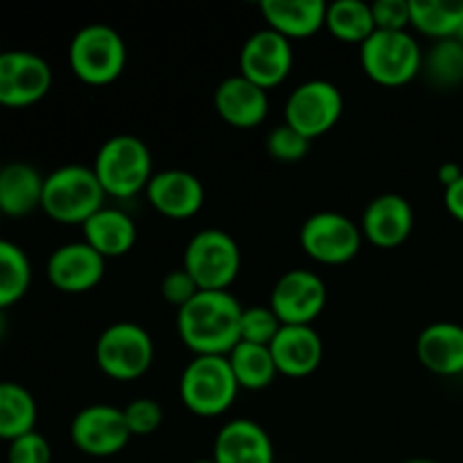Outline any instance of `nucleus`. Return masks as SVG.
Here are the masks:
<instances>
[{"label":"nucleus","instance_id":"obj_29","mask_svg":"<svg viewBox=\"0 0 463 463\" xmlns=\"http://www.w3.org/2000/svg\"><path fill=\"white\" fill-rule=\"evenodd\" d=\"M32 283V265L16 242L0 238V310L16 306Z\"/></svg>","mask_w":463,"mask_h":463},{"label":"nucleus","instance_id":"obj_20","mask_svg":"<svg viewBox=\"0 0 463 463\" xmlns=\"http://www.w3.org/2000/svg\"><path fill=\"white\" fill-rule=\"evenodd\" d=\"M215 463H274V443L256 420L233 419L217 432L213 443Z\"/></svg>","mask_w":463,"mask_h":463},{"label":"nucleus","instance_id":"obj_3","mask_svg":"<svg viewBox=\"0 0 463 463\" xmlns=\"http://www.w3.org/2000/svg\"><path fill=\"white\" fill-rule=\"evenodd\" d=\"M90 167L104 194L113 199H131L145 193L154 176V158L147 143L131 134L104 140Z\"/></svg>","mask_w":463,"mask_h":463},{"label":"nucleus","instance_id":"obj_22","mask_svg":"<svg viewBox=\"0 0 463 463\" xmlns=\"http://www.w3.org/2000/svg\"><path fill=\"white\" fill-rule=\"evenodd\" d=\"M324 0H262L260 14L267 27L288 41L310 39L326 27Z\"/></svg>","mask_w":463,"mask_h":463},{"label":"nucleus","instance_id":"obj_33","mask_svg":"<svg viewBox=\"0 0 463 463\" xmlns=\"http://www.w3.org/2000/svg\"><path fill=\"white\" fill-rule=\"evenodd\" d=\"M131 437H152L165 419V410L154 398H136L122 410Z\"/></svg>","mask_w":463,"mask_h":463},{"label":"nucleus","instance_id":"obj_45","mask_svg":"<svg viewBox=\"0 0 463 463\" xmlns=\"http://www.w3.org/2000/svg\"><path fill=\"white\" fill-rule=\"evenodd\" d=\"M461 41H463V34H461Z\"/></svg>","mask_w":463,"mask_h":463},{"label":"nucleus","instance_id":"obj_23","mask_svg":"<svg viewBox=\"0 0 463 463\" xmlns=\"http://www.w3.org/2000/svg\"><path fill=\"white\" fill-rule=\"evenodd\" d=\"M84 242L93 247L104 260L122 258L134 249L138 240L136 222L125 211L113 206H104L81 226Z\"/></svg>","mask_w":463,"mask_h":463},{"label":"nucleus","instance_id":"obj_40","mask_svg":"<svg viewBox=\"0 0 463 463\" xmlns=\"http://www.w3.org/2000/svg\"><path fill=\"white\" fill-rule=\"evenodd\" d=\"M402 463H439V461H432V459H410V461H402Z\"/></svg>","mask_w":463,"mask_h":463},{"label":"nucleus","instance_id":"obj_16","mask_svg":"<svg viewBox=\"0 0 463 463\" xmlns=\"http://www.w3.org/2000/svg\"><path fill=\"white\" fill-rule=\"evenodd\" d=\"M145 197L158 215L167 220H190L202 211L206 190L197 175L170 167V170L154 172Z\"/></svg>","mask_w":463,"mask_h":463},{"label":"nucleus","instance_id":"obj_12","mask_svg":"<svg viewBox=\"0 0 463 463\" xmlns=\"http://www.w3.org/2000/svg\"><path fill=\"white\" fill-rule=\"evenodd\" d=\"M122 410L113 405H89L75 414L71 423V441L81 455L107 459L125 450L131 441Z\"/></svg>","mask_w":463,"mask_h":463},{"label":"nucleus","instance_id":"obj_30","mask_svg":"<svg viewBox=\"0 0 463 463\" xmlns=\"http://www.w3.org/2000/svg\"><path fill=\"white\" fill-rule=\"evenodd\" d=\"M423 72L437 89H457L463 84V41H434L423 52Z\"/></svg>","mask_w":463,"mask_h":463},{"label":"nucleus","instance_id":"obj_8","mask_svg":"<svg viewBox=\"0 0 463 463\" xmlns=\"http://www.w3.org/2000/svg\"><path fill=\"white\" fill-rule=\"evenodd\" d=\"M95 362L107 378L131 383L143 378L154 364V339L134 321L107 326L95 342Z\"/></svg>","mask_w":463,"mask_h":463},{"label":"nucleus","instance_id":"obj_26","mask_svg":"<svg viewBox=\"0 0 463 463\" xmlns=\"http://www.w3.org/2000/svg\"><path fill=\"white\" fill-rule=\"evenodd\" d=\"M34 396L14 380H0V441L12 443L14 439L36 430Z\"/></svg>","mask_w":463,"mask_h":463},{"label":"nucleus","instance_id":"obj_38","mask_svg":"<svg viewBox=\"0 0 463 463\" xmlns=\"http://www.w3.org/2000/svg\"><path fill=\"white\" fill-rule=\"evenodd\" d=\"M437 176H439V181H441L443 190H446V188H450L452 184H457V181L461 179V176H463V170H461L459 163L448 161V163H443L441 167H439Z\"/></svg>","mask_w":463,"mask_h":463},{"label":"nucleus","instance_id":"obj_34","mask_svg":"<svg viewBox=\"0 0 463 463\" xmlns=\"http://www.w3.org/2000/svg\"><path fill=\"white\" fill-rule=\"evenodd\" d=\"M7 463H52V448L48 439L34 430L9 443Z\"/></svg>","mask_w":463,"mask_h":463},{"label":"nucleus","instance_id":"obj_43","mask_svg":"<svg viewBox=\"0 0 463 463\" xmlns=\"http://www.w3.org/2000/svg\"><path fill=\"white\" fill-rule=\"evenodd\" d=\"M5 52V50H3V45H0V54H3Z\"/></svg>","mask_w":463,"mask_h":463},{"label":"nucleus","instance_id":"obj_13","mask_svg":"<svg viewBox=\"0 0 463 463\" xmlns=\"http://www.w3.org/2000/svg\"><path fill=\"white\" fill-rule=\"evenodd\" d=\"M326 280L307 269L285 271L276 280L269 297V307L283 326H312V321L326 310Z\"/></svg>","mask_w":463,"mask_h":463},{"label":"nucleus","instance_id":"obj_6","mask_svg":"<svg viewBox=\"0 0 463 463\" xmlns=\"http://www.w3.org/2000/svg\"><path fill=\"white\" fill-rule=\"evenodd\" d=\"M360 63L371 81L387 89H398L423 72V50L410 30H375L360 45Z\"/></svg>","mask_w":463,"mask_h":463},{"label":"nucleus","instance_id":"obj_24","mask_svg":"<svg viewBox=\"0 0 463 463\" xmlns=\"http://www.w3.org/2000/svg\"><path fill=\"white\" fill-rule=\"evenodd\" d=\"M45 176L25 161L5 163L0 175V213L3 217L23 220L41 208Z\"/></svg>","mask_w":463,"mask_h":463},{"label":"nucleus","instance_id":"obj_5","mask_svg":"<svg viewBox=\"0 0 463 463\" xmlns=\"http://www.w3.org/2000/svg\"><path fill=\"white\" fill-rule=\"evenodd\" d=\"M72 75L89 86H109L125 72L127 43L120 32L104 23H93L77 32L68 45Z\"/></svg>","mask_w":463,"mask_h":463},{"label":"nucleus","instance_id":"obj_37","mask_svg":"<svg viewBox=\"0 0 463 463\" xmlns=\"http://www.w3.org/2000/svg\"><path fill=\"white\" fill-rule=\"evenodd\" d=\"M443 206L450 213V217H455L457 222L463 224V176L450 188L443 190Z\"/></svg>","mask_w":463,"mask_h":463},{"label":"nucleus","instance_id":"obj_4","mask_svg":"<svg viewBox=\"0 0 463 463\" xmlns=\"http://www.w3.org/2000/svg\"><path fill=\"white\" fill-rule=\"evenodd\" d=\"M238 393L240 384L224 355H194L179 378L181 402L199 419L226 414Z\"/></svg>","mask_w":463,"mask_h":463},{"label":"nucleus","instance_id":"obj_44","mask_svg":"<svg viewBox=\"0 0 463 463\" xmlns=\"http://www.w3.org/2000/svg\"><path fill=\"white\" fill-rule=\"evenodd\" d=\"M0 222H3V213H0Z\"/></svg>","mask_w":463,"mask_h":463},{"label":"nucleus","instance_id":"obj_39","mask_svg":"<svg viewBox=\"0 0 463 463\" xmlns=\"http://www.w3.org/2000/svg\"><path fill=\"white\" fill-rule=\"evenodd\" d=\"M5 335H7V315L5 310H0V342L5 339Z\"/></svg>","mask_w":463,"mask_h":463},{"label":"nucleus","instance_id":"obj_31","mask_svg":"<svg viewBox=\"0 0 463 463\" xmlns=\"http://www.w3.org/2000/svg\"><path fill=\"white\" fill-rule=\"evenodd\" d=\"M283 328L279 317L274 315L269 306H251L242 307V319H240V342L258 344V346H269L276 339L279 330Z\"/></svg>","mask_w":463,"mask_h":463},{"label":"nucleus","instance_id":"obj_11","mask_svg":"<svg viewBox=\"0 0 463 463\" xmlns=\"http://www.w3.org/2000/svg\"><path fill=\"white\" fill-rule=\"evenodd\" d=\"M52 89V68L41 54L5 50L0 54V107L25 109Z\"/></svg>","mask_w":463,"mask_h":463},{"label":"nucleus","instance_id":"obj_42","mask_svg":"<svg viewBox=\"0 0 463 463\" xmlns=\"http://www.w3.org/2000/svg\"><path fill=\"white\" fill-rule=\"evenodd\" d=\"M3 170H5V163L0 161V175H3Z\"/></svg>","mask_w":463,"mask_h":463},{"label":"nucleus","instance_id":"obj_2","mask_svg":"<svg viewBox=\"0 0 463 463\" xmlns=\"http://www.w3.org/2000/svg\"><path fill=\"white\" fill-rule=\"evenodd\" d=\"M102 185L93 167L68 163L45 175L41 211L57 224L84 226L99 208H104Z\"/></svg>","mask_w":463,"mask_h":463},{"label":"nucleus","instance_id":"obj_35","mask_svg":"<svg viewBox=\"0 0 463 463\" xmlns=\"http://www.w3.org/2000/svg\"><path fill=\"white\" fill-rule=\"evenodd\" d=\"M375 30L383 32H405L410 30L411 14L410 0H375L371 3Z\"/></svg>","mask_w":463,"mask_h":463},{"label":"nucleus","instance_id":"obj_19","mask_svg":"<svg viewBox=\"0 0 463 463\" xmlns=\"http://www.w3.org/2000/svg\"><path fill=\"white\" fill-rule=\"evenodd\" d=\"M269 351L279 375L307 378L324 362V339L312 326H283Z\"/></svg>","mask_w":463,"mask_h":463},{"label":"nucleus","instance_id":"obj_32","mask_svg":"<svg viewBox=\"0 0 463 463\" xmlns=\"http://www.w3.org/2000/svg\"><path fill=\"white\" fill-rule=\"evenodd\" d=\"M310 138L298 134V131L294 129V127H289L288 122L274 127L265 140L269 156L280 163H298L301 158H306L307 152H310Z\"/></svg>","mask_w":463,"mask_h":463},{"label":"nucleus","instance_id":"obj_28","mask_svg":"<svg viewBox=\"0 0 463 463\" xmlns=\"http://www.w3.org/2000/svg\"><path fill=\"white\" fill-rule=\"evenodd\" d=\"M226 357H229V364L233 369L240 389H247V392L267 389L279 375L269 346L240 342Z\"/></svg>","mask_w":463,"mask_h":463},{"label":"nucleus","instance_id":"obj_7","mask_svg":"<svg viewBox=\"0 0 463 463\" xmlns=\"http://www.w3.org/2000/svg\"><path fill=\"white\" fill-rule=\"evenodd\" d=\"M242 253L233 235L222 229H203L190 238L184 251V269L202 292H229L240 276Z\"/></svg>","mask_w":463,"mask_h":463},{"label":"nucleus","instance_id":"obj_18","mask_svg":"<svg viewBox=\"0 0 463 463\" xmlns=\"http://www.w3.org/2000/svg\"><path fill=\"white\" fill-rule=\"evenodd\" d=\"M213 102L217 116L235 129H256L269 113V93L240 72L220 81Z\"/></svg>","mask_w":463,"mask_h":463},{"label":"nucleus","instance_id":"obj_41","mask_svg":"<svg viewBox=\"0 0 463 463\" xmlns=\"http://www.w3.org/2000/svg\"><path fill=\"white\" fill-rule=\"evenodd\" d=\"M193 463H215L213 459H199V461H193Z\"/></svg>","mask_w":463,"mask_h":463},{"label":"nucleus","instance_id":"obj_27","mask_svg":"<svg viewBox=\"0 0 463 463\" xmlns=\"http://www.w3.org/2000/svg\"><path fill=\"white\" fill-rule=\"evenodd\" d=\"M326 30L342 43L362 45L375 32L373 12L362 0H337L326 9Z\"/></svg>","mask_w":463,"mask_h":463},{"label":"nucleus","instance_id":"obj_14","mask_svg":"<svg viewBox=\"0 0 463 463\" xmlns=\"http://www.w3.org/2000/svg\"><path fill=\"white\" fill-rule=\"evenodd\" d=\"M292 66V41L269 27L253 32L240 50V75L265 89L267 93L288 80Z\"/></svg>","mask_w":463,"mask_h":463},{"label":"nucleus","instance_id":"obj_17","mask_svg":"<svg viewBox=\"0 0 463 463\" xmlns=\"http://www.w3.org/2000/svg\"><path fill=\"white\" fill-rule=\"evenodd\" d=\"M414 206L396 193H384L371 199L362 213L360 229L366 242L378 249H396L414 231Z\"/></svg>","mask_w":463,"mask_h":463},{"label":"nucleus","instance_id":"obj_21","mask_svg":"<svg viewBox=\"0 0 463 463\" xmlns=\"http://www.w3.org/2000/svg\"><path fill=\"white\" fill-rule=\"evenodd\" d=\"M419 362L434 375H463V326L455 321H434L416 339Z\"/></svg>","mask_w":463,"mask_h":463},{"label":"nucleus","instance_id":"obj_9","mask_svg":"<svg viewBox=\"0 0 463 463\" xmlns=\"http://www.w3.org/2000/svg\"><path fill=\"white\" fill-rule=\"evenodd\" d=\"M298 242L315 262L337 267L357 258L364 235L360 224L344 213L321 211L303 222Z\"/></svg>","mask_w":463,"mask_h":463},{"label":"nucleus","instance_id":"obj_1","mask_svg":"<svg viewBox=\"0 0 463 463\" xmlns=\"http://www.w3.org/2000/svg\"><path fill=\"white\" fill-rule=\"evenodd\" d=\"M242 303L231 292H199L176 310V333L194 355H229L240 344Z\"/></svg>","mask_w":463,"mask_h":463},{"label":"nucleus","instance_id":"obj_36","mask_svg":"<svg viewBox=\"0 0 463 463\" xmlns=\"http://www.w3.org/2000/svg\"><path fill=\"white\" fill-rule=\"evenodd\" d=\"M202 289L197 288V283L193 280V276L179 267V269H172L170 274L163 276L161 280V297L165 298V303L175 306L176 310H181L184 306H188Z\"/></svg>","mask_w":463,"mask_h":463},{"label":"nucleus","instance_id":"obj_10","mask_svg":"<svg viewBox=\"0 0 463 463\" xmlns=\"http://www.w3.org/2000/svg\"><path fill=\"white\" fill-rule=\"evenodd\" d=\"M283 113L289 127L315 140L342 120L344 95L333 81L307 80L289 93Z\"/></svg>","mask_w":463,"mask_h":463},{"label":"nucleus","instance_id":"obj_25","mask_svg":"<svg viewBox=\"0 0 463 463\" xmlns=\"http://www.w3.org/2000/svg\"><path fill=\"white\" fill-rule=\"evenodd\" d=\"M410 27L428 39H461L463 0H410Z\"/></svg>","mask_w":463,"mask_h":463},{"label":"nucleus","instance_id":"obj_15","mask_svg":"<svg viewBox=\"0 0 463 463\" xmlns=\"http://www.w3.org/2000/svg\"><path fill=\"white\" fill-rule=\"evenodd\" d=\"M107 274V260L93 247L68 242L54 249L45 262L50 285L63 294H86L98 288Z\"/></svg>","mask_w":463,"mask_h":463}]
</instances>
